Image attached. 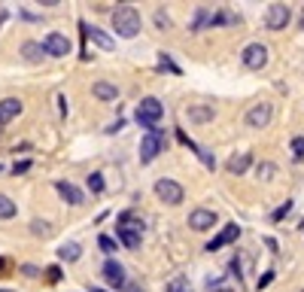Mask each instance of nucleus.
Here are the masks:
<instances>
[{
  "mask_svg": "<svg viewBox=\"0 0 304 292\" xmlns=\"http://www.w3.org/2000/svg\"><path fill=\"white\" fill-rule=\"evenodd\" d=\"M52 229H49V222H43V219H33L30 222V235H37V238H46Z\"/></svg>",
  "mask_w": 304,
  "mask_h": 292,
  "instance_id": "obj_28",
  "label": "nucleus"
},
{
  "mask_svg": "<svg viewBox=\"0 0 304 292\" xmlns=\"http://www.w3.org/2000/svg\"><path fill=\"white\" fill-rule=\"evenodd\" d=\"M46 277H49V283H58V280H61V268H58V265H49V268H46Z\"/></svg>",
  "mask_w": 304,
  "mask_h": 292,
  "instance_id": "obj_31",
  "label": "nucleus"
},
{
  "mask_svg": "<svg viewBox=\"0 0 304 292\" xmlns=\"http://www.w3.org/2000/svg\"><path fill=\"white\" fill-rule=\"evenodd\" d=\"M213 21V15L207 12V6H198V12H195V21H192V30H201L204 24H210Z\"/></svg>",
  "mask_w": 304,
  "mask_h": 292,
  "instance_id": "obj_23",
  "label": "nucleus"
},
{
  "mask_svg": "<svg viewBox=\"0 0 304 292\" xmlns=\"http://www.w3.org/2000/svg\"><path fill=\"white\" fill-rule=\"evenodd\" d=\"M271 280H274V271H268L265 277H259V292H262V289H268V286H271Z\"/></svg>",
  "mask_w": 304,
  "mask_h": 292,
  "instance_id": "obj_34",
  "label": "nucleus"
},
{
  "mask_svg": "<svg viewBox=\"0 0 304 292\" xmlns=\"http://www.w3.org/2000/svg\"><path fill=\"white\" fill-rule=\"evenodd\" d=\"M158 67H161V70H171V73H180V67H177V64L171 61V55H164V52H161V58H158Z\"/></svg>",
  "mask_w": 304,
  "mask_h": 292,
  "instance_id": "obj_29",
  "label": "nucleus"
},
{
  "mask_svg": "<svg viewBox=\"0 0 304 292\" xmlns=\"http://www.w3.org/2000/svg\"><path fill=\"white\" fill-rule=\"evenodd\" d=\"M155 21H158V27H171V18L164 12H155Z\"/></svg>",
  "mask_w": 304,
  "mask_h": 292,
  "instance_id": "obj_36",
  "label": "nucleus"
},
{
  "mask_svg": "<svg viewBox=\"0 0 304 292\" xmlns=\"http://www.w3.org/2000/svg\"><path fill=\"white\" fill-rule=\"evenodd\" d=\"M289 210H292V201H286V204H283V207H277V210H274V216H271V219H274V222H280V219H286V216H289Z\"/></svg>",
  "mask_w": 304,
  "mask_h": 292,
  "instance_id": "obj_30",
  "label": "nucleus"
},
{
  "mask_svg": "<svg viewBox=\"0 0 304 292\" xmlns=\"http://www.w3.org/2000/svg\"><path fill=\"white\" fill-rule=\"evenodd\" d=\"M140 12L131 6V3H122V6H116V12H113V30L119 34V37H125V40H131V37H137L140 34Z\"/></svg>",
  "mask_w": 304,
  "mask_h": 292,
  "instance_id": "obj_1",
  "label": "nucleus"
},
{
  "mask_svg": "<svg viewBox=\"0 0 304 292\" xmlns=\"http://www.w3.org/2000/svg\"><path fill=\"white\" fill-rule=\"evenodd\" d=\"M158 152H164V131H161V128L143 137V143H140V161L149 165V161L158 158Z\"/></svg>",
  "mask_w": 304,
  "mask_h": 292,
  "instance_id": "obj_4",
  "label": "nucleus"
},
{
  "mask_svg": "<svg viewBox=\"0 0 304 292\" xmlns=\"http://www.w3.org/2000/svg\"><path fill=\"white\" fill-rule=\"evenodd\" d=\"M271 116H274V107H271L268 101L253 104V107L247 110V125H250V128H268V125H271Z\"/></svg>",
  "mask_w": 304,
  "mask_h": 292,
  "instance_id": "obj_8",
  "label": "nucleus"
},
{
  "mask_svg": "<svg viewBox=\"0 0 304 292\" xmlns=\"http://www.w3.org/2000/svg\"><path fill=\"white\" fill-rule=\"evenodd\" d=\"M15 213H18L15 201H12L9 195H3V192H0V219H12Z\"/></svg>",
  "mask_w": 304,
  "mask_h": 292,
  "instance_id": "obj_21",
  "label": "nucleus"
},
{
  "mask_svg": "<svg viewBox=\"0 0 304 292\" xmlns=\"http://www.w3.org/2000/svg\"><path fill=\"white\" fill-rule=\"evenodd\" d=\"M116 235H119V241H122L128 250H137V247H140V238H143V219H137L134 210H125V213L119 216Z\"/></svg>",
  "mask_w": 304,
  "mask_h": 292,
  "instance_id": "obj_2",
  "label": "nucleus"
},
{
  "mask_svg": "<svg viewBox=\"0 0 304 292\" xmlns=\"http://www.w3.org/2000/svg\"><path fill=\"white\" fill-rule=\"evenodd\" d=\"M125 292H143V286H134V283H128V286H125Z\"/></svg>",
  "mask_w": 304,
  "mask_h": 292,
  "instance_id": "obj_37",
  "label": "nucleus"
},
{
  "mask_svg": "<svg viewBox=\"0 0 304 292\" xmlns=\"http://www.w3.org/2000/svg\"><path fill=\"white\" fill-rule=\"evenodd\" d=\"M189 225H192V232H207V229H213V225H216V210H207V207L192 210V213H189Z\"/></svg>",
  "mask_w": 304,
  "mask_h": 292,
  "instance_id": "obj_10",
  "label": "nucleus"
},
{
  "mask_svg": "<svg viewBox=\"0 0 304 292\" xmlns=\"http://www.w3.org/2000/svg\"><path fill=\"white\" fill-rule=\"evenodd\" d=\"M43 49H46V55H52V58H64V55H70V40H67L64 34L52 30V34L43 37Z\"/></svg>",
  "mask_w": 304,
  "mask_h": 292,
  "instance_id": "obj_9",
  "label": "nucleus"
},
{
  "mask_svg": "<svg viewBox=\"0 0 304 292\" xmlns=\"http://www.w3.org/2000/svg\"><path fill=\"white\" fill-rule=\"evenodd\" d=\"M3 268H6V262H3V259H0V271H3Z\"/></svg>",
  "mask_w": 304,
  "mask_h": 292,
  "instance_id": "obj_38",
  "label": "nucleus"
},
{
  "mask_svg": "<svg viewBox=\"0 0 304 292\" xmlns=\"http://www.w3.org/2000/svg\"><path fill=\"white\" fill-rule=\"evenodd\" d=\"M21 55H24L27 64H37V61H43L46 49H43V43H24V46H21Z\"/></svg>",
  "mask_w": 304,
  "mask_h": 292,
  "instance_id": "obj_20",
  "label": "nucleus"
},
{
  "mask_svg": "<svg viewBox=\"0 0 304 292\" xmlns=\"http://www.w3.org/2000/svg\"><path fill=\"white\" fill-rule=\"evenodd\" d=\"M155 195L164 201V204H171V207H177V204H183V198H186V192H183V186L177 183V180H167V177H161L158 183H155Z\"/></svg>",
  "mask_w": 304,
  "mask_h": 292,
  "instance_id": "obj_5",
  "label": "nucleus"
},
{
  "mask_svg": "<svg viewBox=\"0 0 304 292\" xmlns=\"http://www.w3.org/2000/svg\"><path fill=\"white\" fill-rule=\"evenodd\" d=\"M21 274H24V277H40V268H33V265H21Z\"/></svg>",
  "mask_w": 304,
  "mask_h": 292,
  "instance_id": "obj_35",
  "label": "nucleus"
},
{
  "mask_svg": "<svg viewBox=\"0 0 304 292\" xmlns=\"http://www.w3.org/2000/svg\"><path fill=\"white\" fill-rule=\"evenodd\" d=\"M250 165H253V155H250V152H234V155H231V158L225 161L228 174H234V177H241V174H244V171H247Z\"/></svg>",
  "mask_w": 304,
  "mask_h": 292,
  "instance_id": "obj_16",
  "label": "nucleus"
},
{
  "mask_svg": "<svg viewBox=\"0 0 304 292\" xmlns=\"http://www.w3.org/2000/svg\"><path fill=\"white\" fill-rule=\"evenodd\" d=\"M21 113V101L18 98H3L0 101V125H6L9 119H15Z\"/></svg>",
  "mask_w": 304,
  "mask_h": 292,
  "instance_id": "obj_18",
  "label": "nucleus"
},
{
  "mask_svg": "<svg viewBox=\"0 0 304 292\" xmlns=\"http://www.w3.org/2000/svg\"><path fill=\"white\" fill-rule=\"evenodd\" d=\"M238 238H241V225L231 222V225H225V229H222V232H219L207 247H204V250H207V253H216V250H222L225 244H231V241H238Z\"/></svg>",
  "mask_w": 304,
  "mask_h": 292,
  "instance_id": "obj_13",
  "label": "nucleus"
},
{
  "mask_svg": "<svg viewBox=\"0 0 304 292\" xmlns=\"http://www.w3.org/2000/svg\"><path fill=\"white\" fill-rule=\"evenodd\" d=\"M241 18L234 15V12H228V9H222V12H216L213 15V21H210V27H216V24H238Z\"/></svg>",
  "mask_w": 304,
  "mask_h": 292,
  "instance_id": "obj_24",
  "label": "nucleus"
},
{
  "mask_svg": "<svg viewBox=\"0 0 304 292\" xmlns=\"http://www.w3.org/2000/svg\"><path fill=\"white\" fill-rule=\"evenodd\" d=\"M79 256H82V247H79L76 241H67V244L58 247V259H61V262H76Z\"/></svg>",
  "mask_w": 304,
  "mask_h": 292,
  "instance_id": "obj_19",
  "label": "nucleus"
},
{
  "mask_svg": "<svg viewBox=\"0 0 304 292\" xmlns=\"http://www.w3.org/2000/svg\"><path fill=\"white\" fill-rule=\"evenodd\" d=\"M82 34H85L97 49H104V52H113V49H116V40H113L110 34H104L100 27H94V24H85V21H82Z\"/></svg>",
  "mask_w": 304,
  "mask_h": 292,
  "instance_id": "obj_12",
  "label": "nucleus"
},
{
  "mask_svg": "<svg viewBox=\"0 0 304 292\" xmlns=\"http://www.w3.org/2000/svg\"><path fill=\"white\" fill-rule=\"evenodd\" d=\"M274 174H277V168H274L271 161H262V165L256 168V177H259V180H274Z\"/></svg>",
  "mask_w": 304,
  "mask_h": 292,
  "instance_id": "obj_26",
  "label": "nucleus"
},
{
  "mask_svg": "<svg viewBox=\"0 0 304 292\" xmlns=\"http://www.w3.org/2000/svg\"><path fill=\"white\" fill-rule=\"evenodd\" d=\"M186 116H189V122L204 125V122H210V119H213V107H210V104H192V107L186 110Z\"/></svg>",
  "mask_w": 304,
  "mask_h": 292,
  "instance_id": "obj_15",
  "label": "nucleus"
},
{
  "mask_svg": "<svg viewBox=\"0 0 304 292\" xmlns=\"http://www.w3.org/2000/svg\"><path fill=\"white\" fill-rule=\"evenodd\" d=\"M167 292H192V283H189V277H186V274H177V277L167 283Z\"/></svg>",
  "mask_w": 304,
  "mask_h": 292,
  "instance_id": "obj_22",
  "label": "nucleus"
},
{
  "mask_svg": "<svg viewBox=\"0 0 304 292\" xmlns=\"http://www.w3.org/2000/svg\"><path fill=\"white\" fill-rule=\"evenodd\" d=\"M27 171H30V161H15V165H12V174H15V177H18V174H27Z\"/></svg>",
  "mask_w": 304,
  "mask_h": 292,
  "instance_id": "obj_33",
  "label": "nucleus"
},
{
  "mask_svg": "<svg viewBox=\"0 0 304 292\" xmlns=\"http://www.w3.org/2000/svg\"><path fill=\"white\" fill-rule=\"evenodd\" d=\"M97 247H100L107 256H113V253L119 250V241H116V238H110V235H100V238H97Z\"/></svg>",
  "mask_w": 304,
  "mask_h": 292,
  "instance_id": "obj_25",
  "label": "nucleus"
},
{
  "mask_svg": "<svg viewBox=\"0 0 304 292\" xmlns=\"http://www.w3.org/2000/svg\"><path fill=\"white\" fill-rule=\"evenodd\" d=\"M104 186H107V183H104V174H91V177H88V189H91L94 195H100Z\"/></svg>",
  "mask_w": 304,
  "mask_h": 292,
  "instance_id": "obj_27",
  "label": "nucleus"
},
{
  "mask_svg": "<svg viewBox=\"0 0 304 292\" xmlns=\"http://www.w3.org/2000/svg\"><path fill=\"white\" fill-rule=\"evenodd\" d=\"M55 189H58V195H61V198H64L70 207H79V204L85 201L82 189H79V186H73L70 180H58V183H55Z\"/></svg>",
  "mask_w": 304,
  "mask_h": 292,
  "instance_id": "obj_14",
  "label": "nucleus"
},
{
  "mask_svg": "<svg viewBox=\"0 0 304 292\" xmlns=\"http://www.w3.org/2000/svg\"><path fill=\"white\" fill-rule=\"evenodd\" d=\"M289 18H292V9L286 3H271L268 15H265V24H268V30H283L289 24Z\"/></svg>",
  "mask_w": 304,
  "mask_h": 292,
  "instance_id": "obj_7",
  "label": "nucleus"
},
{
  "mask_svg": "<svg viewBox=\"0 0 304 292\" xmlns=\"http://www.w3.org/2000/svg\"><path fill=\"white\" fill-rule=\"evenodd\" d=\"M137 122L152 134V131H158V119L164 116V107H161V101L158 98H143L140 104H137Z\"/></svg>",
  "mask_w": 304,
  "mask_h": 292,
  "instance_id": "obj_3",
  "label": "nucleus"
},
{
  "mask_svg": "<svg viewBox=\"0 0 304 292\" xmlns=\"http://www.w3.org/2000/svg\"><path fill=\"white\" fill-rule=\"evenodd\" d=\"M292 152L295 158H304V137H292Z\"/></svg>",
  "mask_w": 304,
  "mask_h": 292,
  "instance_id": "obj_32",
  "label": "nucleus"
},
{
  "mask_svg": "<svg viewBox=\"0 0 304 292\" xmlns=\"http://www.w3.org/2000/svg\"><path fill=\"white\" fill-rule=\"evenodd\" d=\"M241 61H244V67H250V70H262V67L268 64V46L250 43V46L241 52Z\"/></svg>",
  "mask_w": 304,
  "mask_h": 292,
  "instance_id": "obj_6",
  "label": "nucleus"
},
{
  "mask_svg": "<svg viewBox=\"0 0 304 292\" xmlns=\"http://www.w3.org/2000/svg\"><path fill=\"white\" fill-rule=\"evenodd\" d=\"M104 280H107L110 286H116V289H125V286H128L125 268H122L116 259H107V262H104Z\"/></svg>",
  "mask_w": 304,
  "mask_h": 292,
  "instance_id": "obj_11",
  "label": "nucleus"
},
{
  "mask_svg": "<svg viewBox=\"0 0 304 292\" xmlns=\"http://www.w3.org/2000/svg\"><path fill=\"white\" fill-rule=\"evenodd\" d=\"M301 292H304V289H301Z\"/></svg>",
  "mask_w": 304,
  "mask_h": 292,
  "instance_id": "obj_39",
  "label": "nucleus"
},
{
  "mask_svg": "<svg viewBox=\"0 0 304 292\" xmlns=\"http://www.w3.org/2000/svg\"><path fill=\"white\" fill-rule=\"evenodd\" d=\"M91 94H94L97 101H116V98H119V88H116L113 82H107V79H97V82L91 85Z\"/></svg>",
  "mask_w": 304,
  "mask_h": 292,
  "instance_id": "obj_17",
  "label": "nucleus"
}]
</instances>
